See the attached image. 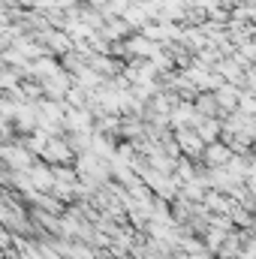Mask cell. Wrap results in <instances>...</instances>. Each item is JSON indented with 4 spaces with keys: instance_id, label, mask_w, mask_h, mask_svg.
<instances>
[{
    "instance_id": "6da1fadb",
    "label": "cell",
    "mask_w": 256,
    "mask_h": 259,
    "mask_svg": "<svg viewBox=\"0 0 256 259\" xmlns=\"http://www.w3.org/2000/svg\"><path fill=\"white\" fill-rule=\"evenodd\" d=\"M172 139H175V145H178V154L184 151V157H187V160L196 163V160L202 157V148H205V145H202V139L196 136V130H193V127H178Z\"/></svg>"
},
{
    "instance_id": "7a4b0ae2",
    "label": "cell",
    "mask_w": 256,
    "mask_h": 259,
    "mask_svg": "<svg viewBox=\"0 0 256 259\" xmlns=\"http://www.w3.org/2000/svg\"><path fill=\"white\" fill-rule=\"evenodd\" d=\"M39 157H42L46 163H52V166H64V163L69 166V163L75 160V157H72V151L66 148V142H64V139H49Z\"/></svg>"
},
{
    "instance_id": "3957f363",
    "label": "cell",
    "mask_w": 256,
    "mask_h": 259,
    "mask_svg": "<svg viewBox=\"0 0 256 259\" xmlns=\"http://www.w3.org/2000/svg\"><path fill=\"white\" fill-rule=\"evenodd\" d=\"M229 148L223 145V142H211V145H205L202 148V157H199V163L205 166V169H220V166H226L229 163Z\"/></svg>"
},
{
    "instance_id": "277c9868",
    "label": "cell",
    "mask_w": 256,
    "mask_h": 259,
    "mask_svg": "<svg viewBox=\"0 0 256 259\" xmlns=\"http://www.w3.org/2000/svg\"><path fill=\"white\" fill-rule=\"evenodd\" d=\"M190 106H193V112H196L199 118H217V121H220V109H217L214 94H196Z\"/></svg>"
},
{
    "instance_id": "5b68a950",
    "label": "cell",
    "mask_w": 256,
    "mask_h": 259,
    "mask_svg": "<svg viewBox=\"0 0 256 259\" xmlns=\"http://www.w3.org/2000/svg\"><path fill=\"white\" fill-rule=\"evenodd\" d=\"M196 136L202 139V145H211V142H217L220 139V121L217 118H199V124H196Z\"/></svg>"
}]
</instances>
